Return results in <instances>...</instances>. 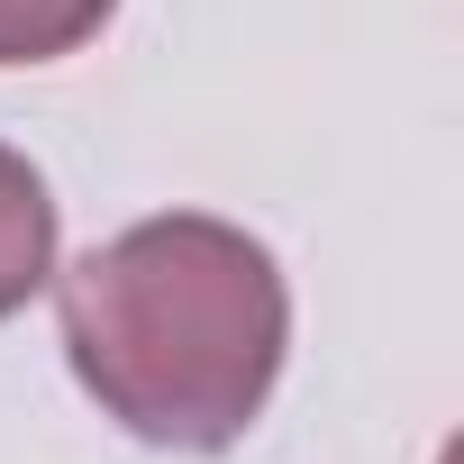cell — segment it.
Returning a JSON list of instances; mask_svg holds the SVG:
<instances>
[{
	"label": "cell",
	"instance_id": "6da1fadb",
	"mask_svg": "<svg viewBox=\"0 0 464 464\" xmlns=\"http://www.w3.org/2000/svg\"><path fill=\"white\" fill-rule=\"evenodd\" d=\"M292 346L283 265L227 218H137L64 274V355L82 392L146 446H237Z\"/></svg>",
	"mask_w": 464,
	"mask_h": 464
},
{
	"label": "cell",
	"instance_id": "3957f363",
	"mask_svg": "<svg viewBox=\"0 0 464 464\" xmlns=\"http://www.w3.org/2000/svg\"><path fill=\"white\" fill-rule=\"evenodd\" d=\"M119 0H0V64H55L110 28Z\"/></svg>",
	"mask_w": 464,
	"mask_h": 464
},
{
	"label": "cell",
	"instance_id": "7a4b0ae2",
	"mask_svg": "<svg viewBox=\"0 0 464 464\" xmlns=\"http://www.w3.org/2000/svg\"><path fill=\"white\" fill-rule=\"evenodd\" d=\"M46 274H55V200L28 155L0 146V319L28 310L46 292Z\"/></svg>",
	"mask_w": 464,
	"mask_h": 464
}]
</instances>
